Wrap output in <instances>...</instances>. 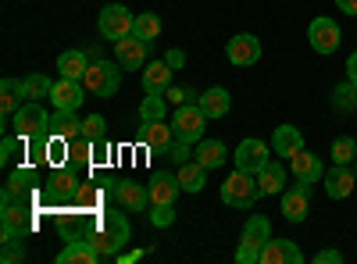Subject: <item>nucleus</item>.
Here are the masks:
<instances>
[{
    "label": "nucleus",
    "mask_w": 357,
    "mask_h": 264,
    "mask_svg": "<svg viewBox=\"0 0 357 264\" xmlns=\"http://www.w3.org/2000/svg\"><path fill=\"white\" fill-rule=\"evenodd\" d=\"M89 243H93V250L100 254V261L118 257V250L129 243V218H126L122 211H100Z\"/></svg>",
    "instance_id": "nucleus-1"
},
{
    "label": "nucleus",
    "mask_w": 357,
    "mask_h": 264,
    "mask_svg": "<svg viewBox=\"0 0 357 264\" xmlns=\"http://www.w3.org/2000/svg\"><path fill=\"white\" fill-rule=\"evenodd\" d=\"M257 196H261V186H257V175L250 171L236 168L222 183V203H229V208H254Z\"/></svg>",
    "instance_id": "nucleus-2"
},
{
    "label": "nucleus",
    "mask_w": 357,
    "mask_h": 264,
    "mask_svg": "<svg viewBox=\"0 0 357 264\" xmlns=\"http://www.w3.org/2000/svg\"><path fill=\"white\" fill-rule=\"evenodd\" d=\"M97 218H100V211H82L79 203H75V208H68V211H57L54 215V225L72 243V240H89V236H93Z\"/></svg>",
    "instance_id": "nucleus-3"
},
{
    "label": "nucleus",
    "mask_w": 357,
    "mask_h": 264,
    "mask_svg": "<svg viewBox=\"0 0 357 264\" xmlns=\"http://www.w3.org/2000/svg\"><path fill=\"white\" fill-rule=\"evenodd\" d=\"M268 240H272V225H268L264 215H254V218L243 225V243H240V250H236V261H240V264L261 261V247H264Z\"/></svg>",
    "instance_id": "nucleus-4"
},
{
    "label": "nucleus",
    "mask_w": 357,
    "mask_h": 264,
    "mask_svg": "<svg viewBox=\"0 0 357 264\" xmlns=\"http://www.w3.org/2000/svg\"><path fill=\"white\" fill-rule=\"evenodd\" d=\"M118 82H122V68H114L107 61H93L86 68V75H82L86 93H93V97H114Z\"/></svg>",
    "instance_id": "nucleus-5"
},
{
    "label": "nucleus",
    "mask_w": 357,
    "mask_h": 264,
    "mask_svg": "<svg viewBox=\"0 0 357 264\" xmlns=\"http://www.w3.org/2000/svg\"><path fill=\"white\" fill-rule=\"evenodd\" d=\"M172 125H175V136H178V139L200 143V139H204V129H207V114H204L200 104H183V107H175Z\"/></svg>",
    "instance_id": "nucleus-6"
},
{
    "label": "nucleus",
    "mask_w": 357,
    "mask_h": 264,
    "mask_svg": "<svg viewBox=\"0 0 357 264\" xmlns=\"http://www.w3.org/2000/svg\"><path fill=\"white\" fill-rule=\"evenodd\" d=\"M11 125H15V136H18V139L25 143V139H33V136L47 132L50 118H47V111L40 107V100H29V104H22V107L15 111Z\"/></svg>",
    "instance_id": "nucleus-7"
},
{
    "label": "nucleus",
    "mask_w": 357,
    "mask_h": 264,
    "mask_svg": "<svg viewBox=\"0 0 357 264\" xmlns=\"http://www.w3.org/2000/svg\"><path fill=\"white\" fill-rule=\"evenodd\" d=\"M97 29H100L104 40H114V43H118V40H126L132 29H136V18H132V11L122 8V4H107V8L100 11Z\"/></svg>",
    "instance_id": "nucleus-8"
},
{
    "label": "nucleus",
    "mask_w": 357,
    "mask_h": 264,
    "mask_svg": "<svg viewBox=\"0 0 357 264\" xmlns=\"http://www.w3.org/2000/svg\"><path fill=\"white\" fill-rule=\"evenodd\" d=\"M0 222H4V240H22V236H29V232H33V225H36L33 203H4Z\"/></svg>",
    "instance_id": "nucleus-9"
},
{
    "label": "nucleus",
    "mask_w": 357,
    "mask_h": 264,
    "mask_svg": "<svg viewBox=\"0 0 357 264\" xmlns=\"http://www.w3.org/2000/svg\"><path fill=\"white\" fill-rule=\"evenodd\" d=\"M36 189V168L33 164H25V168H15L11 171V179L4 183V193H0V200L4 203H33Z\"/></svg>",
    "instance_id": "nucleus-10"
},
{
    "label": "nucleus",
    "mask_w": 357,
    "mask_h": 264,
    "mask_svg": "<svg viewBox=\"0 0 357 264\" xmlns=\"http://www.w3.org/2000/svg\"><path fill=\"white\" fill-rule=\"evenodd\" d=\"M146 54H151V40H143V36H136V33H129L126 40L114 43V61H118V68H129V72L146 68Z\"/></svg>",
    "instance_id": "nucleus-11"
},
{
    "label": "nucleus",
    "mask_w": 357,
    "mask_h": 264,
    "mask_svg": "<svg viewBox=\"0 0 357 264\" xmlns=\"http://www.w3.org/2000/svg\"><path fill=\"white\" fill-rule=\"evenodd\" d=\"M307 208H311V183L296 179V186L282 189V215L289 222H307Z\"/></svg>",
    "instance_id": "nucleus-12"
},
{
    "label": "nucleus",
    "mask_w": 357,
    "mask_h": 264,
    "mask_svg": "<svg viewBox=\"0 0 357 264\" xmlns=\"http://www.w3.org/2000/svg\"><path fill=\"white\" fill-rule=\"evenodd\" d=\"M307 40H311V47H314L318 54H336L340 43H343V33H340V25H336L333 18H314Z\"/></svg>",
    "instance_id": "nucleus-13"
},
{
    "label": "nucleus",
    "mask_w": 357,
    "mask_h": 264,
    "mask_svg": "<svg viewBox=\"0 0 357 264\" xmlns=\"http://www.w3.org/2000/svg\"><path fill=\"white\" fill-rule=\"evenodd\" d=\"M268 161H272V154H268V143L264 139H243L240 146H236V168H240V171L257 175Z\"/></svg>",
    "instance_id": "nucleus-14"
},
{
    "label": "nucleus",
    "mask_w": 357,
    "mask_h": 264,
    "mask_svg": "<svg viewBox=\"0 0 357 264\" xmlns=\"http://www.w3.org/2000/svg\"><path fill=\"white\" fill-rule=\"evenodd\" d=\"M225 54H229V61H232V65L250 68V65L261 61V40L250 36V33H240V36H232V40H229Z\"/></svg>",
    "instance_id": "nucleus-15"
},
{
    "label": "nucleus",
    "mask_w": 357,
    "mask_h": 264,
    "mask_svg": "<svg viewBox=\"0 0 357 264\" xmlns=\"http://www.w3.org/2000/svg\"><path fill=\"white\" fill-rule=\"evenodd\" d=\"M139 143H143V146H151V150H158V154H168V150H172V143H175V125L165 122V118H158V122H143Z\"/></svg>",
    "instance_id": "nucleus-16"
},
{
    "label": "nucleus",
    "mask_w": 357,
    "mask_h": 264,
    "mask_svg": "<svg viewBox=\"0 0 357 264\" xmlns=\"http://www.w3.org/2000/svg\"><path fill=\"white\" fill-rule=\"evenodd\" d=\"M79 171L75 168H50V186H47V196L50 200H75V193H79Z\"/></svg>",
    "instance_id": "nucleus-17"
},
{
    "label": "nucleus",
    "mask_w": 357,
    "mask_h": 264,
    "mask_svg": "<svg viewBox=\"0 0 357 264\" xmlns=\"http://www.w3.org/2000/svg\"><path fill=\"white\" fill-rule=\"evenodd\" d=\"M261 264H304V250L293 240H268L261 247Z\"/></svg>",
    "instance_id": "nucleus-18"
},
{
    "label": "nucleus",
    "mask_w": 357,
    "mask_h": 264,
    "mask_svg": "<svg viewBox=\"0 0 357 264\" xmlns=\"http://www.w3.org/2000/svg\"><path fill=\"white\" fill-rule=\"evenodd\" d=\"M86 86L79 82V79H57L54 82V90H50V104L57 107V111H75L86 97Z\"/></svg>",
    "instance_id": "nucleus-19"
},
{
    "label": "nucleus",
    "mask_w": 357,
    "mask_h": 264,
    "mask_svg": "<svg viewBox=\"0 0 357 264\" xmlns=\"http://www.w3.org/2000/svg\"><path fill=\"white\" fill-rule=\"evenodd\" d=\"M111 196L122 211H143L146 203H151V189L139 186V183H114Z\"/></svg>",
    "instance_id": "nucleus-20"
},
{
    "label": "nucleus",
    "mask_w": 357,
    "mask_h": 264,
    "mask_svg": "<svg viewBox=\"0 0 357 264\" xmlns=\"http://www.w3.org/2000/svg\"><path fill=\"white\" fill-rule=\"evenodd\" d=\"M354 186H357V175L347 164H336L329 175H325V193H329L333 200H347L354 193Z\"/></svg>",
    "instance_id": "nucleus-21"
},
{
    "label": "nucleus",
    "mask_w": 357,
    "mask_h": 264,
    "mask_svg": "<svg viewBox=\"0 0 357 264\" xmlns=\"http://www.w3.org/2000/svg\"><path fill=\"white\" fill-rule=\"evenodd\" d=\"M146 189H151V203H175V196L183 193L178 175H168V171H158L154 179L146 183Z\"/></svg>",
    "instance_id": "nucleus-22"
},
{
    "label": "nucleus",
    "mask_w": 357,
    "mask_h": 264,
    "mask_svg": "<svg viewBox=\"0 0 357 264\" xmlns=\"http://www.w3.org/2000/svg\"><path fill=\"white\" fill-rule=\"evenodd\" d=\"M168 86H172V68H168V61H151V65L143 68V90H146V93L165 97Z\"/></svg>",
    "instance_id": "nucleus-23"
},
{
    "label": "nucleus",
    "mask_w": 357,
    "mask_h": 264,
    "mask_svg": "<svg viewBox=\"0 0 357 264\" xmlns=\"http://www.w3.org/2000/svg\"><path fill=\"white\" fill-rule=\"evenodd\" d=\"M257 186H261V196H279L286 189V171L279 161H268L261 171H257Z\"/></svg>",
    "instance_id": "nucleus-24"
},
{
    "label": "nucleus",
    "mask_w": 357,
    "mask_h": 264,
    "mask_svg": "<svg viewBox=\"0 0 357 264\" xmlns=\"http://www.w3.org/2000/svg\"><path fill=\"white\" fill-rule=\"evenodd\" d=\"M301 146H304V136H301V129H296V125H279V129H275L272 150H275L279 157H293Z\"/></svg>",
    "instance_id": "nucleus-25"
},
{
    "label": "nucleus",
    "mask_w": 357,
    "mask_h": 264,
    "mask_svg": "<svg viewBox=\"0 0 357 264\" xmlns=\"http://www.w3.org/2000/svg\"><path fill=\"white\" fill-rule=\"evenodd\" d=\"M100 254L93 250V243L89 240H72L61 254H57V264H97Z\"/></svg>",
    "instance_id": "nucleus-26"
},
{
    "label": "nucleus",
    "mask_w": 357,
    "mask_h": 264,
    "mask_svg": "<svg viewBox=\"0 0 357 264\" xmlns=\"http://www.w3.org/2000/svg\"><path fill=\"white\" fill-rule=\"evenodd\" d=\"M289 161H293V175H296V179H304V183H318L321 179V161L311 150H304V146Z\"/></svg>",
    "instance_id": "nucleus-27"
},
{
    "label": "nucleus",
    "mask_w": 357,
    "mask_h": 264,
    "mask_svg": "<svg viewBox=\"0 0 357 264\" xmlns=\"http://www.w3.org/2000/svg\"><path fill=\"white\" fill-rule=\"evenodd\" d=\"M68 168H93V139H86L82 132L68 139Z\"/></svg>",
    "instance_id": "nucleus-28"
},
{
    "label": "nucleus",
    "mask_w": 357,
    "mask_h": 264,
    "mask_svg": "<svg viewBox=\"0 0 357 264\" xmlns=\"http://www.w3.org/2000/svg\"><path fill=\"white\" fill-rule=\"evenodd\" d=\"M86 68H89L86 50H65L61 57H57V72H61V79H79L82 82Z\"/></svg>",
    "instance_id": "nucleus-29"
},
{
    "label": "nucleus",
    "mask_w": 357,
    "mask_h": 264,
    "mask_svg": "<svg viewBox=\"0 0 357 264\" xmlns=\"http://www.w3.org/2000/svg\"><path fill=\"white\" fill-rule=\"evenodd\" d=\"M193 161H200L207 171L222 168V161H225V143H222V139H200L197 150H193Z\"/></svg>",
    "instance_id": "nucleus-30"
},
{
    "label": "nucleus",
    "mask_w": 357,
    "mask_h": 264,
    "mask_svg": "<svg viewBox=\"0 0 357 264\" xmlns=\"http://www.w3.org/2000/svg\"><path fill=\"white\" fill-rule=\"evenodd\" d=\"M178 186H183L186 193H200L207 186V168L200 161H186L178 164Z\"/></svg>",
    "instance_id": "nucleus-31"
},
{
    "label": "nucleus",
    "mask_w": 357,
    "mask_h": 264,
    "mask_svg": "<svg viewBox=\"0 0 357 264\" xmlns=\"http://www.w3.org/2000/svg\"><path fill=\"white\" fill-rule=\"evenodd\" d=\"M197 104L204 107V114L207 118H222V114H229V93L222 90V86H215V90H207V93H200L197 97Z\"/></svg>",
    "instance_id": "nucleus-32"
},
{
    "label": "nucleus",
    "mask_w": 357,
    "mask_h": 264,
    "mask_svg": "<svg viewBox=\"0 0 357 264\" xmlns=\"http://www.w3.org/2000/svg\"><path fill=\"white\" fill-rule=\"evenodd\" d=\"M18 107H22V82L4 79V82H0V114H4V122L15 118Z\"/></svg>",
    "instance_id": "nucleus-33"
},
{
    "label": "nucleus",
    "mask_w": 357,
    "mask_h": 264,
    "mask_svg": "<svg viewBox=\"0 0 357 264\" xmlns=\"http://www.w3.org/2000/svg\"><path fill=\"white\" fill-rule=\"evenodd\" d=\"M79 129H82V122L75 118V111H57V114H50V125H47L50 136H65V139L79 136Z\"/></svg>",
    "instance_id": "nucleus-34"
},
{
    "label": "nucleus",
    "mask_w": 357,
    "mask_h": 264,
    "mask_svg": "<svg viewBox=\"0 0 357 264\" xmlns=\"http://www.w3.org/2000/svg\"><path fill=\"white\" fill-rule=\"evenodd\" d=\"M50 90H54V82L40 72L22 79V97H29V100H43V97H50Z\"/></svg>",
    "instance_id": "nucleus-35"
},
{
    "label": "nucleus",
    "mask_w": 357,
    "mask_h": 264,
    "mask_svg": "<svg viewBox=\"0 0 357 264\" xmlns=\"http://www.w3.org/2000/svg\"><path fill=\"white\" fill-rule=\"evenodd\" d=\"M47 164L50 168H65L68 164V139L65 136H50L47 139Z\"/></svg>",
    "instance_id": "nucleus-36"
},
{
    "label": "nucleus",
    "mask_w": 357,
    "mask_h": 264,
    "mask_svg": "<svg viewBox=\"0 0 357 264\" xmlns=\"http://www.w3.org/2000/svg\"><path fill=\"white\" fill-rule=\"evenodd\" d=\"M165 104H168V97L146 93V100L139 104V122H158V118H165Z\"/></svg>",
    "instance_id": "nucleus-37"
},
{
    "label": "nucleus",
    "mask_w": 357,
    "mask_h": 264,
    "mask_svg": "<svg viewBox=\"0 0 357 264\" xmlns=\"http://www.w3.org/2000/svg\"><path fill=\"white\" fill-rule=\"evenodd\" d=\"M104 196H111V189L104 193V189H97V186H79V193H75V203L82 211H97L100 203H104Z\"/></svg>",
    "instance_id": "nucleus-38"
},
{
    "label": "nucleus",
    "mask_w": 357,
    "mask_h": 264,
    "mask_svg": "<svg viewBox=\"0 0 357 264\" xmlns=\"http://www.w3.org/2000/svg\"><path fill=\"white\" fill-rule=\"evenodd\" d=\"M354 157H357V139L354 136L333 139V164H350Z\"/></svg>",
    "instance_id": "nucleus-39"
},
{
    "label": "nucleus",
    "mask_w": 357,
    "mask_h": 264,
    "mask_svg": "<svg viewBox=\"0 0 357 264\" xmlns=\"http://www.w3.org/2000/svg\"><path fill=\"white\" fill-rule=\"evenodd\" d=\"M132 33L154 43V40L161 36V18H158V15H151V11H146V15H136V29H132Z\"/></svg>",
    "instance_id": "nucleus-40"
},
{
    "label": "nucleus",
    "mask_w": 357,
    "mask_h": 264,
    "mask_svg": "<svg viewBox=\"0 0 357 264\" xmlns=\"http://www.w3.org/2000/svg\"><path fill=\"white\" fill-rule=\"evenodd\" d=\"M333 104H336V111H354V107H357V86H354L350 79H347L343 86H336Z\"/></svg>",
    "instance_id": "nucleus-41"
},
{
    "label": "nucleus",
    "mask_w": 357,
    "mask_h": 264,
    "mask_svg": "<svg viewBox=\"0 0 357 264\" xmlns=\"http://www.w3.org/2000/svg\"><path fill=\"white\" fill-rule=\"evenodd\" d=\"M47 139H50V132H40L33 139H25L29 143V164H33V168L47 164Z\"/></svg>",
    "instance_id": "nucleus-42"
},
{
    "label": "nucleus",
    "mask_w": 357,
    "mask_h": 264,
    "mask_svg": "<svg viewBox=\"0 0 357 264\" xmlns=\"http://www.w3.org/2000/svg\"><path fill=\"white\" fill-rule=\"evenodd\" d=\"M86 139H104L107 136V122L100 118V114H89V118L82 122V129H79Z\"/></svg>",
    "instance_id": "nucleus-43"
},
{
    "label": "nucleus",
    "mask_w": 357,
    "mask_h": 264,
    "mask_svg": "<svg viewBox=\"0 0 357 264\" xmlns=\"http://www.w3.org/2000/svg\"><path fill=\"white\" fill-rule=\"evenodd\" d=\"M151 222H154L158 228L172 225V222H175V208H172V203H154V211H151Z\"/></svg>",
    "instance_id": "nucleus-44"
},
{
    "label": "nucleus",
    "mask_w": 357,
    "mask_h": 264,
    "mask_svg": "<svg viewBox=\"0 0 357 264\" xmlns=\"http://www.w3.org/2000/svg\"><path fill=\"white\" fill-rule=\"evenodd\" d=\"M190 150H193V143H186V139H178V136H175V143H172L168 157H172L175 164H186V161H190Z\"/></svg>",
    "instance_id": "nucleus-45"
},
{
    "label": "nucleus",
    "mask_w": 357,
    "mask_h": 264,
    "mask_svg": "<svg viewBox=\"0 0 357 264\" xmlns=\"http://www.w3.org/2000/svg\"><path fill=\"white\" fill-rule=\"evenodd\" d=\"M22 257H25L22 240H4V254H0V261H4V264H15V261H22Z\"/></svg>",
    "instance_id": "nucleus-46"
},
{
    "label": "nucleus",
    "mask_w": 357,
    "mask_h": 264,
    "mask_svg": "<svg viewBox=\"0 0 357 264\" xmlns=\"http://www.w3.org/2000/svg\"><path fill=\"white\" fill-rule=\"evenodd\" d=\"M111 161V143H107V136L104 139H93V168H100V164H107Z\"/></svg>",
    "instance_id": "nucleus-47"
},
{
    "label": "nucleus",
    "mask_w": 357,
    "mask_h": 264,
    "mask_svg": "<svg viewBox=\"0 0 357 264\" xmlns=\"http://www.w3.org/2000/svg\"><path fill=\"white\" fill-rule=\"evenodd\" d=\"M168 104H175V107H183V104H190V97H197V93H190V90H183V86H168Z\"/></svg>",
    "instance_id": "nucleus-48"
},
{
    "label": "nucleus",
    "mask_w": 357,
    "mask_h": 264,
    "mask_svg": "<svg viewBox=\"0 0 357 264\" xmlns=\"http://www.w3.org/2000/svg\"><path fill=\"white\" fill-rule=\"evenodd\" d=\"M18 143H22L18 136H8L4 143H0V161H4V164H8L11 157H15V150H18Z\"/></svg>",
    "instance_id": "nucleus-49"
},
{
    "label": "nucleus",
    "mask_w": 357,
    "mask_h": 264,
    "mask_svg": "<svg viewBox=\"0 0 357 264\" xmlns=\"http://www.w3.org/2000/svg\"><path fill=\"white\" fill-rule=\"evenodd\" d=\"M314 261H318V264H340V261H343V254H340V250H321Z\"/></svg>",
    "instance_id": "nucleus-50"
},
{
    "label": "nucleus",
    "mask_w": 357,
    "mask_h": 264,
    "mask_svg": "<svg viewBox=\"0 0 357 264\" xmlns=\"http://www.w3.org/2000/svg\"><path fill=\"white\" fill-rule=\"evenodd\" d=\"M165 61H168V68L175 72V68H183V61H186V54H183V50H168V57H165Z\"/></svg>",
    "instance_id": "nucleus-51"
},
{
    "label": "nucleus",
    "mask_w": 357,
    "mask_h": 264,
    "mask_svg": "<svg viewBox=\"0 0 357 264\" xmlns=\"http://www.w3.org/2000/svg\"><path fill=\"white\" fill-rule=\"evenodd\" d=\"M347 79H350V82L357 86V50H354V54L347 57Z\"/></svg>",
    "instance_id": "nucleus-52"
},
{
    "label": "nucleus",
    "mask_w": 357,
    "mask_h": 264,
    "mask_svg": "<svg viewBox=\"0 0 357 264\" xmlns=\"http://www.w3.org/2000/svg\"><path fill=\"white\" fill-rule=\"evenodd\" d=\"M340 4V11H347V15H357V0H336Z\"/></svg>",
    "instance_id": "nucleus-53"
},
{
    "label": "nucleus",
    "mask_w": 357,
    "mask_h": 264,
    "mask_svg": "<svg viewBox=\"0 0 357 264\" xmlns=\"http://www.w3.org/2000/svg\"><path fill=\"white\" fill-rule=\"evenodd\" d=\"M354 175H357V164H354Z\"/></svg>",
    "instance_id": "nucleus-54"
}]
</instances>
